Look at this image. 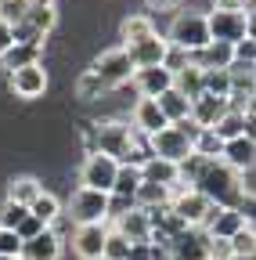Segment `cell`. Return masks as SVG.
Masks as SVG:
<instances>
[{"instance_id": "cell-8", "label": "cell", "mask_w": 256, "mask_h": 260, "mask_svg": "<svg viewBox=\"0 0 256 260\" xmlns=\"http://www.w3.org/2000/svg\"><path fill=\"white\" fill-rule=\"evenodd\" d=\"M170 213H173V217H180V224H184V228H202V224L209 220V213H213V203L206 199L202 191L188 188V191L173 195Z\"/></svg>"}, {"instance_id": "cell-31", "label": "cell", "mask_w": 256, "mask_h": 260, "mask_svg": "<svg viewBox=\"0 0 256 260\" xmlns=\"http://www.w3.org/2000/svg\"><path fill=\"white\" fill-rule=\"evenodd\" d=\"M54 22H58L54 8H29V11H25V18H22L18 25H25V29H33L36 37H47V32L54 29Z\"/></svg>"}, {"instance_id": "cell-25", "label": "cell", "mask_w": 256, "mask_h": 260, "mask_svg": "<svg viewBox=\"0 0 256 260\" xmlns=\"http://www.w3.org/2000/svg\"><path fill=\"white\" fill-rule=\"evenodd\" d=\"M40 51L44 47H33V44H11L4 54H0V61H4V69H25V65H40Z\"/></svg>"}, {"instance_id": "cell-27", "label": "cell", "mask_w": 256, "mask_h": 260, "mask_svg": "<svg viewBox=\"0 0 256 260\" xmlns=\"http://www.w3.org/2000/svg\"><path fill=\"white\" fill-rule=\"evenodd\" d=\"M173 90H180L188 102H195V98L202 94V69L195 61L188 65V69H180V73H173Z\"/></svg>"}, {"instance_id": "cell-18", "label": "cell", "mask_w": 256, "mask_h": 260, "mask_svg": "<svg viewBox=\"0 0 256 260\" xmlns=\"http://www.w3.org/2000/svg\"><path fill=\"white\" fill-rule=\"evenodd\" d=\"M220 159L228 162V167H231L235 174H245V170H252V167H256V145H252L249 138L224 141V152H220Z\"/></svg>"}, {"instance_id": "cell-3", "label": "cell", "mask_w": 256, "mask_h": 260, "mask_svg": "<svg viewBox=\"0 0 256 260\" xmlns=\"http://www.w3.org/2000/svg\"><path fill=\"white\" fill-rule=\"evenodd\" d=\"M195 138H199V126L184 119V123H170L166 130H159V134H152V155L166 159V162H180L195 155Z\"/></svg>"}, {"instance_id": "cell-14", "label": "cell", "mask_w": 256, "mask_h": 260, "mask_svg": "<svg viewBox=\"0 0 256 260\" xmlns=\"http://www.w3.org/2000/svg\"><path fill=\"white\" fill-rule=\"evenodd\" d=\"M116 232H119L126 242H152V235H155L152 213L141 210V206H134L130 213H123V217L116 220Z\"/></svg>"}, {"instance_id": "cell-19", "label": "cell", "mask_w": 256, "mask_h": 260, "mask_svg": "<svg viewBox=\"0 0 256 260\" xmlns=\"http://www.w3.org/2000/svg\"><path fill=\"white\" fill-rule=\"evenodd\" d=\"M134 126L141 130V134H159V130H166L170 126V119L163 116V109H159V102L155 98H141L137 102V109H134Z\"/></svg>"}, {"instance_id": "cell-55", "label": "cell", "mask_w": 256, "mask_h": 260, "mask_svg": "<svg viewBox=\"0 0 256 260\" xmlns=\"http://www.w3.org/2000/svg\"><path fill=\"white\" fill-rule=\"evenodd\" d=\"M252 80H256V61H252Z\"/></svg>"}, {"instance_id": "cell-52", "label": "cell", "mask_w": 256, "mask_h": 260, "mask_svg": "<svg viewBox=\"0 0 256 260\" xmlns=\"http://www.w3.org/2000/svg\"><path fill=\"white\" fill-rule=\"evenodd\" d=\"M152 260H170V249L159 242V246H152Z\"/></svg>"}, {"instance_id": "cell-9", "label": "cell", "mask_w": 256, "mask_h": 260, "mask_svg": "<svg viewBox=\"0 0 256 260\" xmlns=\"http://www.w3.org/2000/svg\"><path fill=\"white\" fill-rule=\"evenodd\" d=\"M209 22V40L216 44H242L245 40V11H213L206 15Z\"/></svg>"}, {"instance_id": "cell-23", "label": "cell", "mask_w": 256, "mask_h": 260, "mask_svg": "<svg viewBox=\"0 0 256 260\" xmlns=\"http://www.w3.org/2000/svg\"><path fill=\"white\" fill-rule=\"evenodd\" d=\"M173 203V191L170 188H163V184H148V181H141V188H137V195H134V206H141V210H166Z\"/></svg>"}, {"instance_id": "cell-13", "label": "cell", "mask_w": 256, "mask_h": 260, "mask_svg": "<svg viewBox=\"0 0 256 260\" xmlns=\"http://www.w3.org/2000/svg\"><path fill=\"white\" fill-rule=\"evenodd\" d=\"M202 228H206L209 239H231L235 232L245 228V213L238 206H213V213H209V220Z\"/></svg>"}, {"instance_id": "cell-50", "label": "cell", "mask_w": 256, "mask_h": 260, "mask_svg": "<svg viewBox=\"0 0 256 260\" xmlns=\"http://www.w3.org/2000/svg\"><path fill=\"white\" fill-rule=\"evenodd\" d=\"M242 138H249L252 145H256V112H245V134Z\"/></svg>"}, {"instance_id": "cell-36", "label": "cell", "mask_w": 256, "mask_h": 260, "mask_svg": "<svg viewBox=\"0 0 256 260\" xmlns=\"http://www.w3.org/2000/svg\"><path fill=\"white\" fill-rule=\"evenodd\" d=\"M220 152H224V141L213 134V130H199V138H195V155H202V159H220Z\"/></svg>"}, {"instance_id": "cell-54", "label": "cell", "mask_w": 256, "mask_h": 260, "mask_svg": "<svg viewBox=\"0 0 256 260\" xmlns=\"http://www.w3.org/2000/svg\"><path fill=\"white\" fill-rule=\"evenodd\" d=\"M245 112H256V94L249 98V105H245Z\"/></svg>"}, {"instance_id": "cell-16", "label": "cell", "mask_w": 256, "mask_h": 260, "mask_svg": "<svg viewBox=\"0 0 256 260\" xmlns=\"http://www.w3.org/2000/svg\"><path fill=\"white\" fill-rule=\"evenodd\" d=\"M11 90L18 98H40L47 90V73H44V61L40 65H25V69H15L11 73Z\"/></svg>"}, {"instance_id": "cell-21", "label": "cell", "mask_w": 256, "mask_h": 260, "mask_svg": "<svg viewBox=\"0 0 256 260\" xmlns=\"http://www.w3.org/2000/svg\"><path fill=\"white\" fill-rule=\"evenodd\" d=\"M134 83L141 90V98H159L173 87V73L163 69V65H155V69H137L134 73Z\"/></svg>"}, {"instance_id": "cell-37", "label": "cell", "mask_w": 256, "mask_h": 260, "mask_svg": "<svg viewBox=\"0 0 256 260\" xmlns=\"http://www.w3.org/2000/svg\"><path fill=\"white\" fill-rule=\"evenodd\" d=\"M130 253V242H126L116 228H108V239H105V249H101V260H126Z\"/></svg>"}, {"instance_id": "cell-34", "label": "cell", "mask_w": 256, "mask_h": 260, "mask_svg": "<svg viewBox=\"0 0 256 260\" xmlns=\"http://www.w3.org/2000/svg\"><path fill=\"white\" fill-rule=\"evenodd\" d=\"M231 253H235V260H245V256H256V232H252V228L245 224L242 228V232H235L231 239Z\"/></svg>"}, {"instance_id": "cell-32", "label": "cell", "mask_w": 256, "mask_h": 260, "mask_svg": "<svg viewBox=\"0 0 256 260\" xmlns=\"http://www.w3.org/2000/svg\"><path fill=\"white\" fill-rule=\"evenodd\" d=\"M29 213H33L36 220H44V224L51 228V224H54V220L61 217V203L54 199V195H51V191H40V195H36V199H33V206H29Z\"/></svg>"}, {"instance_id": "cell-33", "label": "cell", "mask_w": 256, "mask_h": 260, "mask_svg": "<svg viewBox=\"0 0 256 260\" xmlns=\"http://www.w3.org/2000/svg\"><path fill=\"white\" fill-rule=\"evenodd\" d=\"M137 188H141V167H119L112 195H123V199H134V195H137Z\"/></svg>"}, {"instance_id": "cell-47", "label": "cell", "mask_w": 256, "mask_h": 260, "mask_svg": "<svg viewBox=\"0 0 256 260\" xmlns=\"http://www.w3.org/2000/svg\"><path fill=\"white\" fill-rule=\"evenodd\" d=\"M11 44H15V25L0 22V54H4V51H8Z\"/></svg>"}, {"instance_id": "cell-43", "label": "cell", "mask_w": 256, "mask_h": 260, "mask_svg": "<svg viewBox=\"0 0 256 260\" xmlns=\"http://www.w3.org/2000/svg\"><path fill=\"white\" fill-rule=\"evenodd\" d=\"M134 210V199H123V195H108V220H119L123 213Z\"/></svg>"}, {"instance_id": "cell-56", "label": "cell", "mask_w": 256, "mask_h": 260, "mask_svg": "<svg viewBox=\"0 0 256 260\" xmlns=\"http://www.w3.org/2000/svg\"><path fill=\"white\" fill-rule=\"evenodd\" d=\"M0 260H15V256H0Z\"/></svg>"}, {"instance_id": "cell-5", "label": "cell", "mask_w": 256, "mask_h": 260, "mask_svg": "<svg viewBox=\"0 0 256 260\" xmlns=\"http://www.w3.org/2000/svg\"><path fill=\"white\" fill-rule=\"evenodd\" d=\"M116 174H119V162L101 155V152H94L83 159V170H80V188H94V191H105L112 195L116 188Z\"/></svg>"}, {"instance_id": "cell-53", "label": "cell", "mask_w": 256, "mask_h": 260, "mask_svg": "<svg viewBox=\"0 0 256 260\" xmlns=\"http://www.w3.org/2000/svg\"><path fill=\"white\" fill-rule=\"evenodd\" d=\"M29 8H54V0H25Z\"/></svg>"}, {"instance_id": "cell-10", "label": "cell", "mask_w": 256, "mask_h": 260, "mask_svg": "<svg viewBox=\"0 0 256 260\" xmlns=\"http://www.w3.org/2000/svg\"><path fill=\"white\" fill-rule=\"evenodd\" d=\"M163 246L170 249V260H209V235L199 228H188Z\"/></svg>"}, {"instance_id": "cell-11", "label": "cell", "mask_w": 256, "mask_h": 260, "mask_svg": "<svg viewBox=\"0 0 256 260\" xmlns=\"http://www.w3.org/2000/svg\"><path fill=\"white\" fill-rule=\"evenodd\" d=\"M141 181H148V184H163V188H170L173 195L188 191V188L180 184L177 162H166V159H159V155H148V159L141 162Z\"/></svg>"}, {"instance_id": "cell-40", "label": "cell", "mask_w": 256, "mask_h": 260, "mask_svg": "<svg viewBox=\"0 0 256 260\" xmlns=\"http://www.w3.org/2000/svg\"><path fill=\"white\" fill-rule=\"evenodd\" d=\"M188 65H191V54L170 44V51H166V58H163V69H170V73H180V69H188Z\"/></svg>"}, {"instance_id": "cell-38", "label": "cell", "mask_w": 256, "mask_h": 260, "mask_svg": "<svg viewBox=\"0 0 256 260\" xmlns=\"http://www.w3.org/2000/svg\"><path fill=\"white\" fill-rule=\"evenodd\" d=\"M105 90H108V87H105V83H101L98 76H94L90 69H87V73H83V76L76 80V94H80V98H87V102H90V98H101Z\"/></svg>"}, {"instance_id": "cell-35", "label": "cell", "mask_w": 256, "mask_h": 260, "mask_svg": "<svg viewBox=\"0 0 256 260\" xmlns=\"http://www.w3.org/2000/svg\"><path fill=\"white\" fill-rule=\"evenodd\" d=\"M25 217H29V206H18V203L8 199L4 206H0V232H15Z\"/></svg>"}, {"instance_id": "cell-42", "label": "cell", "mask_w": 256, "mask_h": 260, "mask_svg": "<svg viewBox=\"0 0 256 260\" xmlns=\"http://www.w3.org/2000/svg\"><path fill=\"white\" fill-rule=\"evenodd\" d=\"M0 256H22V239L15 232H0Z\"/></svg>"}, {"instance_id": "cell-51", "label": "cell", "mask_w": 256, "mask_h": 260, "mask_svg": "<svg viewBox=\"0 0 256 260\" xmlns=\"http://www.w3.org/2000/svg\"><path fill=\"white\" fill-rule=\"evenodd\" d=\"M245 40H252V44H256V11H249V15H245Z\"/></svg>"}, {"instance_id": "cell-49", "label": "cell", "mask_w": 256, "mask_h": 260, "mask_svg": "<svg viewBox=\"0 0 256 260\" xmlns=\"http://www.w3.org/2000/svg\"><path fill=\"white\" fill-rule=\"evenodd\" d=\"M144 4H148L152 11H173V8L180 4V0H144Z\"/></svg>"}, {"instance_id": "cell-6", "label": "cell", "mask_w": 256, "mask_h": 260, "mask_svg": "<svg viewBox=\"0 0 256 260\" xmlns=\"http://www.w3.org/2000/svg\"><path fill=\"white\" fill-rule=\"evenodd\" d=\"M69 213L80 224H105L108 220V195L105 191H94V188H80L69 203Z\"/></svg>"}, {"instance_id": "cell-29", "label": "cell", "mask_w": 256, "mask_h": 260, "mask_svg": "<svg viewBox=\"0 0 256 260\" xmlns=\"http://www.w3.org/2000/svg\"><path fill=\"white\" fill-rule=\"evenodd\" d=\"M202 94H213V98H231V73L228 69H202Z\"/></svg>"}, {"instance_id": "cell-48", "label": "cell", "mask_w": 256, "mask_h": 260, "mask_svg": "<svg viewBox=\"0 0 256 260\" xmlns=\"http://www.w3.org/2000/svg\"><path fill=\"white\" fill-rule=\"evenodd\" d=\"M245 4H249V0H213L216 11H242Z\"/></svg>"}, {"instance_id": "cell-28", "label": "cell", "mask_w": 256, "mask_h": 260, "mask_svg": "<svg viewBox=\"0 0 256 260\" xmlns=\"http://www.w3.org/2000/svg\"><path fill=\"white\" fill-rule=\"evenodd\" d=\"M44 191V184L36 181V177H15L11 184H8V199L11 203H18V206H33V199H36V195Z\"/></svg>"}, {"instance_id": "cell-46", "label": "cell", "mask_w": 256, "mask_h": 260, "mask_svg": "<svg viewBox=\"0 0 256 260\" xmlns=\"http://www.w3.org/2000/svg\"><path fill=\"white\" fill-rule=\"evenodd\" d=\"M126 260H152V242H130Z\"/></svg>"}, {"instance_id": "cell-30", "label": "cell", "mask_w": 256, "mask_h": 260, "mask_svg": "<svg viewBox=\"0 0 256 260\" xmlns=\"http://www.w3.org/2000/svg\"><path fill=\"white\" fill-rule=\"evenodd\" d=\"M213 134H216L220 141H235V138H242V134H245V112H242V109H228V116H224V119L213 126Z\"/></svg>"}, {"instance_id": "cell-15", "label": "cell", "mask_w": 256, "mask_h": 260, "mask_svg": "<svg viewBox=\"0 0 256 260\" xmlns=\"http://www.w3.org/2000/svg\"><path fill=\"white\" fill-rule=\"evenodd\" d=\"M228 102L224 98H213V94H199L195 102H191V123H195L199 130H213L224 116H228Z\"/></svg>"}, {"instance_id": "cell-7", "label": "cell", "mask_w": 256, "mask_h": 260, "mask_svg": "<svg viewBox=\"0 0 256 260\" xmlns=\"http://www.w3.org/2000/svg\"><path fill=\"white\" fill-rule=\"evenodd\" d=\"M90 73L112 90V87H119V83H126L134 76V61H130V54H126V47H116V51H105L98 61H94Z\"/></svg>"}, {"instance_id": "cell-39", "label": "cell", "mask_w": 256, "mask_h": 260, "mask_svg": "<svg viewBox=\"0 0 256 260\" xmlns=\"http://www.w3.org/2000/svg\"><path fill=\"white\" fill-rule=\"evenodd\" d=\"M29 4L25 0H0V22H8V25H18L25 18Z\"/></svg>"}, {"instance_id": "cell-45", "label": "cell", "mask_w": 256, "mask_h": 260, "mask_svg": "<svg viewBox=\"0 0 256 260\" xmlns=\"http://www.w3.org/2000/svg\"><path fill=\"white\" fill-rule=\"evenodd\" d=\"M235 61H242V65H252V61H256V44H252V40H242V44H235Z\"/></svg>"}, {"instance_id": "cell-4", "label": "cell", "mask_w": 256, "mask_h": 260, "mask_svg": "<svg viewBox=\"0 0 256 260\" xmlns=\"http://www.w3.org/2000/svg\"><path fill=\"white\" fill-rule=\"evenodd\" d=\"M166 44H173V47H180V51H188V54L202 51V47L209 44V22H206V15H199V11H180V15L173 18L170 32H166Z\"/></svg>"}, {"instance_id": "cell-2", "label": "cell", "mask_w": 256, "mask_h": 260, "mask_svg": "<svg viewBox=\"0 0 256 260\" xmlns=\"http://www.w3.org/2000/svg\"><path fill=\"white\" fill-rule=\"evenodd\" d=\"M195 191H202L213 206H235L242 199L238 174L224 159H206L202 162V174L195 177Z\"/></svg>"}, {"instance_id": "cell-44", "label": "cell", "mask_w": 256, "mask_h": 260, "mask_svg": "<svg viewBox=\"0 0 256 260\" xmlns=\"http://www.w3.org/2000/svg\"><path fill=\"white\" fill-rule=\"evenodd\" d=\"M209 260H235L228 239H209Z\"/></svg>"}, {"instance_id": "cell-24", "label": "cell", "mask_w": 256, "mask_h": 260, "mask_svg": "<svg viewBox=\"0 0 256 260\" xmlns=\"http://www.w3.org/2000/svg\"><path fill=\"white\" fill-rule=\"evenodd\" d=\"M155 102H159V109H163V116H166L170 123H184V119H191V102H188L180 90H173V87H170L166 94H159Z\"/></svg>"}, {"instance_id": "cell-1", "label": "cell", "mask_w": 256, "mask_h": 260, "mask_svg": "<svg viewBox=\"0 0 256 260\" xmlns=\"http://www.w3.org/2000/svg\"><path fill=\"white\" fill-rule=\"evenodd\" d=\"M94 141H98V152L116 159L119 167H141L148 159L144 152H137L134 145V126L123 123V119H105V123H94Z\"/></svg>"}, {"instance_id": "cell-20", "label": "cell", "mask_w": 256, "mask_h": 260, "mask_svg": "<svg viewBox=\"0 0 256 260\" xmlns=\"http://www.w3.org/2000/svg\"><path fill=\"white\" fill-rule=\"evenodd\" d=\"M61 256V239H58V232H40L36 239H29V242H22V256L18 260H58Z\"/></svg>"}, {"instance_id": "cell-17", "label": "cell", "mask_w": 256, "mask_h": 260, "mask_svg": "<svg viewBox=\"0 0 256 260\" xmlns=\"http://www.w3.org/2000/svg\"><path fill=\"white\" fill-rule=\"evenodd\" d=\"M166 51H170V44H166L163 37H148V40H141V44H134V47H126V54H130V61H134V73H137V69H155V65H163Z\"/></svg>"}, {"instance_id": "cell-22", "label": "cell", "mask_w": 256, "mask_h": 260, "mask_svg": "<svg viewBox=\"0 0 256 260\" xmlns=\"http://www.w3.org/2000/svg\"><path fill=\"white\" fill-rule=\"evenodd\" d=\"M191 61H195L199 69H231V61H235V47H231V44H216V40H209L202 51L191 54Z\"/></svg>"}, {"instance_id": "cell-26", "label": "cell", "mask_w": 256, "mask_h": 260, "mask_svg": "<svg viewBox=\"0 0 256 260\" xmlns=\"http://www.w3.org/2000/svg\"><path fill=\"white\" fill-rule=\"evenodd\" d=\"M148 37H155V25H152L148 15H130L123 22V47H134V44H141Z\"/></svg>"}, {"instance_id": "cell-41", "label": "cell", "mask_w": 256, "mask_h": 260, "mask_svg": "<svg viewBox=\"0 0 256 260\" xmlns=\"http://www.w3.org/2000/svg\"><path fill=\"white\" fill-rule=\"evenodd\" d=\"M40 232H47V224H44V220H36L33 213H29V217H25V220H22V224L15 228V235H18L22 242H29V239H36Z\"/></svg>"}, {"instance_id": "cell-12", "label": "cell", "mask_w": 256, "mask_h": 260, "mask_svg": "<svg viewBox=\"0 0 256 260\" xmlns=\"http://www.w3.org/2000/svg\"><path fill=\"white\" fill-rule=\"evenodd\" d=\"M105 239H108V224H80L72 235V249L80 260H101Z\"/></svg>"}]
</instances>
